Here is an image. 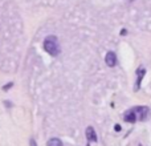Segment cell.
<instances>
[{"label":"cell","instance_id":"obj_2","mask_svg":"<svg viewBox=\"0 0 151 146\" xmlns=\"http://www.w3.org/2000/svg\"><path fill=\"white\" fill-rule=\"evenodd\" d=\"M133 109H134V112H135L137 118H138V120L146 121L147 118H149V116H150V109H149L147 106H135V108H133Z\"/></svg>","mask_w":151,"mask_h":146},{"label":"cell","instance_id":"obj_1","mask_svg":"<svg viewBox=\"0 0 151 146\" xmlns=\"http://www.w3.org/2000/svg\"><path fill=\"white\" fill-rule=\"evenodd\" d=\"M44 49L47 51L49 55L57 56L60 53V45H58L57 37L56 36H48L44 40Z\"/></svg>","mask_w":151,"mask_h":146},{"label":"cell","instance_id":"obj_11","mask_svg":"<svg viewBox=\"0 0 151 146\" xmlns=\"http://www.w3.org/2000/svg\"><path fill=\"white\" fill-rule=\"evenodd\" d=\"M114 129H115V132H119V130H121V126H119V125H115Z\"/></svg>","mask_w":151,"mask_h":146},{"label":"cell","instance_id":"obj_12","mask_svg":"<svg viewBox=\"0 0 151 146\" xmlns=\"http://www.w3.org/2000/svg\"><path fill=\"white\" fill-rule=\"evenodd\" d=\"M139 146H142V145H139Z\"/></svg>","mask_w":151,"mask_h":146},{"label":"cell","instance_id":"obj_6","mask_svg":"<svg viewBox=\"0 0 151 146\" xmlns=\"http://www.w3.org/2000/svg\"><path fill=\"white\" fill-rule=\"evenodd\" d=\"M145 73H146V71H145V68H139L138 71H137V85H135V90H138L139 89V85H141V81H142V78H143V76H145Z\"/></svg>","mask_w":151,"mask_h":146},{"label":"cell","instance_id":"obj_5","mask_svg":"<svg viewBox=\"0 0 151 146\" xmlns=\"http://www.w3.org/2000/svg\"><path fill=\"white\" fill-rule=\"evenodd\" d=\"M86 138H88L89 142H97V134L96 130H94L91 126L86 128Z\"/></svg>","mask_w":151,"mask_h":146},{"label":"cell","instance_id":"obj_7","mask_svg":"<svg viewBox=\"0 0 151 146\" xmlns=\"http://www.w3.org/2000/svg\"><path fill=\"white\" fill-rule=\"evenodd\" d=\"M47 146H63V141L60 138H52L48 141Z\"/></svg>","mask_w":151,"mask_h":146},{"label":"cell","instance_id":"obj_9","mask_svg":"<svg viewBox=\"0 0 151 146\" xmlns=\"http://www.w3.org/2000/svg\"><path fill=\"white\" fill-rule=\"evenodd\" d=\"M29 146H37L36 141H35V138H31V139H29Z\"/></svg>","mask_w":151,"mask_h":146},{"label":"cell","instance_id":"obj_4","mask_svg":"<svg viewBox=\"0 0 151 146\" xmlns=\"http://www.w3.org/2000/svg\"><path fill=\"white\" fill-rule=\"evenodd\" d=\"M123 120H125L126 122H130V124L135 122L138 118H137V114H135V112H134V109L127 110V112L125 113V116H123Z\"/></svg>","mask_w":151,"mask_h":146},{"label":"cell","instance_id":"obj_3","mask_svg":"<svg viewBox=\"0 0 151 146\" xmlns=\"http://www.w3.org/2000/svg\"><path fill=\"white\" fill-rule=\"evenodd\" d=\"M105 63H106L107 66L113 68V66L117 65V56H115L114 52H107L106 57H105Z\"/></svg>","mask_w":151,"mask_h":146},{"label":"cell","instance_id":"obj_13","mask_svg":"<svg viewBox=\"0 0 151 146\" xmlns=\"http://www.w3.org/2000/svg\"><path fill=\"white\" fill-rule=\"evenodd\" d=\"M88 146H90V145H88Z\"/></svg>","mask_w":151,"mask_h":146},{"label":"cell","instance_id":"obj_10","mask_svg":"<svg viewBox=\"0 0 151 146\" xmlns=\"http://www.w3.org/2000/svg\"><path fill=\"white\" fill-rule=\"evenodd\" d=\"M4 102H5V106H9V108H11V106H12V104H11V102H9V101H4Z\"/></svg>","mask_w":151,"mask_h":146},{"label":"cell","instance_id":"obj_8","mask_svg":"<svg viewBox=\"0 0 151 146\" xmlns=\"http://www.w3.org/2000/svg\"><path fill=\"white\" fill-rule=\"evenodd\" d=\"M13 86V82H8V84H5L4 86H3V90H8V89H11Z\"/></svg>","mask_w":151,"mask_h":146}]
</instances>
